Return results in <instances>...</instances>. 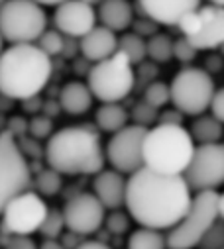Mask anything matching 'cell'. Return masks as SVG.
I'll return each mask as SVG.
<instances>
[{"instance_id": "83f0119b", "label": "cell", "mask_w": 224, "mask_h": 249, "mask_svg": "<svg viewBox=\"0 0 224 249\" xmlns=\"http://www.w3.org/2000/svg\"><path fill=\"white\" fill-rule=\"evenodd\" d=\"M36 45H37L43 53H47L49 57L61 55V53H63V47H65V36H63L59 30H45V32L37 37Z\"/></svg>"}, {"instance_id": "9a60e30c", "label": "cell", "mask_w": 224, "mask_h": 249, "mask_svg": "<svg viewBox=\"0 0 224 249\" xmlns=\"http://www.w3.org/2000/svg\"><path fill=\"white\" fill-rule=\"evenodd\" d=\"M96 10L85 0H65L55 6L53 24L67 37H83L96 26Z\"/></svg>"}, {"instance_id": "2e32d148", "label": "cell", "mask_w": 224, "mask_h": 249, "mask_svg": "<svg viewBox=\"0 0 224 249\" xmlns=\"http://www.w3.org/2000/svg\"><path fill=\"white\" fill-rule=\"evenodd\" d=\"M144 16L159 26H179L181 20L201 6V0H138Z\"/></svg>"}, {"instance_id": "d6a6232c", "label": "cell", "mask_w": 224, "mask_h": 249, "mask_svg": "<svg viewBox=\"0 0 224 249\" xmlns=\"http://www.w3.org/2000/svg\"><path fill=\"white\" fill-rule=\"evenodd\" d=\"M197 53H199V49L185 36L173 39V57L177 61H181V63H191V61L197 57Z\"/></svg>"}, {"instance_id": "ffe728a7", "label": "cell", "mask_w": 224, "mask_h": 249, "mask_svg": "<svg viewBox=\"0 0 224 249\" xmlns=\"http://www.w3.org/2000/svg\"><path fill=\"white\" fill-rule=\"evenodd\" d=\"M93 100H94V96H93V92H91L87 83L71 81L61 89L57 102H59L63 112H67L71 116H81V114L91 110Z\"/></svg>"}, {"instance_id": "d590c367", "label": "cell", "mask_w": 224, "mask_h": 249, "mask_svg": "<svg viewBox=\"0 0 224 249\" xmlns=\"http://www.w3.org/2000/svg\"><path fill=\"white\" fill-rule=\"evenodd\" d=\"M6 249H39L36 241L28 235H8L6 239Z\"/></svg>"}, {"instance_id": "7c38bea8", "label": "cell", "mask_w": 224, "mask_h": 249, "mask_svg": "<svg viewBox=\"0 0 224 249\" xmlns=\"http://www.w3.org/2000/svg\"><path fill=\"white\" fill-rule=\"evenodd\" d=\"M47 210L49 208L41 195L34 191H24L16 198H12L4 208L2 230L6 235H32L34 231H39Z\"/></svg>"}, {"instance_id": "60d3db41", "label": "cell", "mask_w": 224, "mask_h": 249, "mask_svg": "<svg viewBox=\"0 0 224 249\" xmlns=\"http://www.w3.org/2000/svg\"><path fill=\"white\" fill-rule=\"evenodd\" d=\"M77 237H79V233H75V231H69L67 235H63V241H61V243L65 245V249H75V247L81 243Z\"/></svg>"}, {"instance_id": "f6af8a7d", "label": "cell", "mask_w": 224, "mask_h": 249, "mask_svg": "<svg viewBox=\"0 0 224 249\" xmlns=\"http://www.w3.org/2000/svg\"><path fill=\"white\" fill-rule=\"evenodd\" d=\"M36 2L41 4V6H57V4L65 2V0H36Z\"/></svg>"}, {"instance_id": "5b68a950", "label": "cell", "mask_w": 224, "mask_h": 249, "mask_svg": "<svg viewBox=\"0 0 224 249\" xmlns=\"http://www.w3.org/2000/svg\"><path fill=\"white\" fill-rule=\"evenodd\" d=\"M87 85L96 100L120 102L136 87L134 63L122 51H116L114 55L91 65V71L87 75Z\"/></svg>"}, {"instance_id": "5bb4252c", "label": "cell", "mask_w": 224, "mask_h": 249, "mask_svg": "<svg viewBox=\"0 0 224 249\" xmlns=\"http://www.w3.org/2000/svg\"><path fill=\"white\" fill-rule=\"evenodd\" d=\"M104 206L93 193H77L63 206L65 228L79 235H91L104 224Z\"/></svg>"}, {"instance_id": "603a6c76", "label": "cell", "mask_w": 224, "mask_h": 249, "mask_svg": "<svg viewBox=\"0 0 224 249\" xmlns=\"http://www.w3.org/2000/svg\"><path fill=\"white\" fill-rule=\"evenodd\" d=\"M128 249H167V239L161 235V230L142 226L128 237Z\"/></svg>"}, {"instance_id": "d4e9b609", "label": "cell", "mask_w": 224, "mask_h": 249, "mask_svg": "<svg viewBox=\"0 0 224 249\" xmlns=\"http://www.w3.org/2000/svg\"><path fill=\"white\" fill-rule=\"evenodd\" d=\"M118 51H122L134 65H140L142 61L148 57L146 39L142 36H138L136 32H128L122 37H118Z\"/></svg>"}, {"instance_id": "484cf974", "label": "cell", "mask_w": 224, "mask_h": 249, "mask_svg": "<svg viewBox=\"0 0 224 249\" xmlns=\"http://www.w3.org/2000/svg\"><path fill=\"white\" fill-rule=\"evenodd\" d=\"M34 186H36L37 195H41V196H55V195L61 191V186H63L61 173L51 169V167L49 169H43V171H39L36 175Z\"/></svg>"}, {"instance_id": "f35d334b", "label": "cell", "mask_w": 224, "mask_h": 249, "mask_svg": "<svg viewBox=\"0 0 224 249\" xmlns=\"http://www.w3.org/2000/svg\"><path fill=\"white\" fill-rule=\"evenodd\" d=\"M142 67H140V79H144V83H146V87L151 83V81H155V75H157V69H155V65L153 63H140Z\"/></svg>"}, {"instance_id": "7a4b0ae2", "label": "cell", "mask_w": 224, "mask_h": 249, "mask_svg": "<svg viewBox=\"0 0 224 249\" xmlns=\"http://www.w3.org/2000/svg\"><path fill=\"white\" fill-rule=\"evenodd\" d=\"M53 61L36 43H12L0 53V94L10 100L37 96L49 83Z\"/></svg>"}, {"instance_id": "4dcf8cb0", "label": "cell", "mask_w": 224, "mask_h": 249, "mask_svg": "<svg viewBox=\"0 0 224 249\" xmlns=\"http://www.w3.org/2000/svg\"><path fill=\"white\" fill-rule=\"evenodd\" d=\"M130 116H132L134 124H138V126H144V128H149L151 124L157 122L159 112H157V108H153L151 104H148L146 100H142V102H138L134 106V110H132Z\"/></svg>"}, {"instance_id": "681fc988", "label": "cell", "mask_w": 224, "mask_h": 249, "mask_svg": "<svg viewBox=\"0 0 224 249\" xmlns=\"http://www.w3.org/2000/svg\"><path fill=\"white\" fill-rule=\"evenodd\" d=\"M220 53H222V55H224V43H222V45H220Z\"/></svg>"}, {"instance_id": "836d02e7", "label": "cell", "mask_w": 224, "mask_h": 249, "mask_svg": "<svg viewBox=\"0 0 224 249\" xmlns=\"http://www.w3.org/2000/svg\"><path fill=\"white\" fill-rule=\"evenodd\" d=\"M104 226L110 233H116V235H122L128 231L130 228V218L128 214L120 212V210H112V214L108 218H104Z\"/></svg>"}, {"instance_id": "7bdbcfd3", "label": "cell", "mask_w": 224, "mask_h": 249, "mask_svg": "<svg viewBox=\"0 0 224 249\" xmlns=\"http://www.w3.org/2000/svg\"><path fill=\"white\" fill-rule=\"evenodd\" d=\"M39 249H65V245L61 241H57V239H45Z\"/></svg>"}, {"instance_id": "8fae6325", "label": "cell", "mask_w": 224, "mask_h": 249, "mask_svg": "<svg viewBox=\"0 0 224 249\" xmlns=\"http://www.w3.org/2000/svg\"><path fill=\"white\" fill-rule=\"evenodd\" d=\"M191 191H216L224 184V143L195 145L191 163L183 173Z\"/></svg>"}, {"instance_id": "277c9868", "label": "cell", "mask_w": 224, "mask_h": 249, "mask_svg": "<svg viewBox=\"0 0 224 249\" xmlns=\"http://www.w3.org/2000/svg\"><path fill=\"white\" fill-rule=\"evenodd\" d=\"M195 140L183 124H157L144 138V165L163 175H183L191 163Z\"/></svg>"}, {"instance_id": "1f68e13d", "label": "cell", "mask_w": 224, "mask_h": 249, "mask_svg": "<svg viewBox=\"0 0 224 249\" xmlns=\"http://www.w3.org/2000/svg\"><path fill=\"white\" fill-rule=\"evenodd\" d=\"M28 134L36 140H45L53 134V122L47 116H34L28 122Z\"/></svg>"}, {"instance_id": "f546056e", "label": "cell", "mask_w": 224, "mask_h": 249, "mask_svg": "<svg viewBox=\"0 0 224 249\" xmlns=\"http://www.w3.org/2000/svg\"><path fill=\"white\" fill-rule=\"evenodd\" d=\"M199 249H224V220L218 218L203 235L197 245Z\"/></svg>"}, {"instance_id": "f1b7e54d", "label": "cell", "mask_w": 224, "mask_h": 249, "mask_svg": "<svg viewBox=\"0 0 224 249\" xmlns=\"http://www.w3.org/2000/svg\"><path fill=\"white\" fill-rule=\"evenodd\" d=\"M65 230V218L63 210H47V216L39 228V233L45 239H57Z\"/></svg>"}, {"instance_id": "8d00e7d4", "label": "cell", "mask_w": 224, "mask_h": 249, "mask_svg": "<svg viewBox=\"0 0 224 249\" xmlns=\"http://www.w3.org/2000/svg\"><path fill=\"white\" fill-rule=\"evenodd\" d=\"M210 114L216 118V120H220L222 124H224V89H218V90H214V96H212V100H210Z\"/></svg>"}, {"instance_id": "3957f363", "label": "cell", "mask_w": 224, "mask_h": 249, "mask_svg": "<svg viewBox=\"0 0 224 249\" xmlns=\"http://www.w3.org/2000/svg\"><path fill=\"white\" fill-rule=\"evenodd\" d=\"M43 157L61 175H96L106 161L98 134L87 126H69L53 132L43 147Z\"/></svg>"}, {"instance_id": "44dd1931", "label": "cell", "mask_w": 224, "mask_h": 249, "mask_svg": "<svg viewBox=\"0 0 224 249\" xmlns=\"http://www.w3.org/2000/svg\"><path fill=\"white\" fill-rule=\"evenodd\" d=\"M128 118L130 114L120 102H102V106L96 110L94 122L102 132L114 134L124 126H128Z\"/></svg>"}, {"instance_id": "74e56055", "label": "cell", "mask_w": 224, "mask_h": 249, "mask_svg": "<svg viewBox=\"0 0 224 249\" xmlns=\"http://www.w3.org/2000/svg\"><path fill=\"white\" fill-rule=\"evenodd\" d=\"M157 120H159V124H183V112H179L177 108L165 110Z\"/></svg>"}, {"instance_id": "ee69618b", "label": "cell", "mask_w": 224, "mask_h": 249, "mask_svg": "<svg viewBox=\"0 0 224 249\" xmlns=\"http://www.w3.org/2000/svg\"><path fill=\"white\" fill-rule=\"evenodd\" d=\"M218 218L224 220V191L218 193Z\"/></svg>"}, {"instance_id": "e0dca14e", "label": "cell", "mask_w": 224, "mask_h": 249, "mask_svg": "<svg viewBox=\"0 0 224 249\" xmlns=\"http://www.w3.org/2000/svg\"><path fill=\"white\" fill-rule=\"evenodd\" d=\"M126 184L128 178H124V173L116 169L98 171L93 180V195L102 202L104 208L118 210L126 202Z\"/></svg>"}, {"instance_id": "8992f818", "label": "cell", "mask_w": 224, "mask_h": 249, "mask_svg": "<svg viewBox=\"0 0 224 249\" xmlns=\"http://www.w3.org/2000/svg\"><path fill=\"white\" fill-rule=\"evenodd\" d=\"M218 220V193L201 191L193 196V202L185 216L169 230L167 249H193L199 245L206 230Z\"/></svg>"}, {"instance_id": "ba28073f", "label": "cell", "mask_w": 224, "mask_h": 249, "mask_svg": "<svg viewBox=\"0 0 224 249\" xmlns=\"http://www.w3.org/2000/svg\"><path fill=\"white\" fill-rule=\"evenodd\" d=\"M32 184V171L16 136L8 130L0 132V216L12 198Z\"/></svg>"}, {"instance_id": "7dc6e473", "label": "cell", "mask_w": 224, "mask_h": 249, "mask_svg": "<svg viewBox=\"0 0 224 249\" xmlns=\"http://www.w3.org/2000/svg\"><path fill=\"white\" fill-rule=\"evenodd\" d=\"M4 51V37H2V34H0V53Z\"/></svg>"}, {"instance_id": "b9f144b4", "label": "cell", "mask_w": 224, "mask_h": 249, "mask_svg": "<svg viewBox=\"0 0 224 249\" xmlns=\"http://www.w3.org/2000/svg\"><path fill=\"white\" fill-rule=\"evenodd\" d=\"M75 249H112L104 241H81Z\"/></svg>"}, {"instance_id": "c3c4849f", "label": "cell", "mask_w": 224, "mask_h": 249, "mask_svg": "<svg viewBox=\"0 0 224 249\" xmlns=\"http://www.w3.org/2000/svg\"><path fill=\"white\" fill-rule=\"evenodd\" d=\"M85 2H89V4H96V2H100V0H85Z\"/></svg>"}, {"instance_id": "6da1fadb", "label": "cell", "mask_w": 224, "mask_h": 249, "mask_svg": "<svg viewBox=\"0 0 224 249\" xmlns=\"http://www.w3.org/2000/svg\"><path fill=\"white\" fill-rule=\"evenodd\" d=\"M193 202L191 186L183 175H163L142 167L130 175L126 184L128 214L144 228L171 230Z\"/></svg>"}, {"instance_id": "cb8c5ba5", "label": "cell", "mask_w": 224, "mask_h": 249, "mask_svg": "<svg viewBox=\"0 0 224 249\" xmlns=\"http://www.w3.org/2000/svg\"><path fill=\"white\" fill-rule=\"evenodd\" d=\"M148 47V57L153 63H167L173 59V39L167 34H153L151 37L146 39Z\"/></svg>"}, {"instance_id": "ab89813d", "label": "cell", "mask_w": 224, "mask_h": 249, "mask_svg": "<svg viewBox=\"0 0 224 249\" xmlns=\"http://www.w3.org/2000/svg\"><path fill=\"white\" fill-rule=\"evenodd\" d=\"M8 132L12 136H24L28 132V122H24L22 118H12L8 124Z\"/></svg>"}, {"instance_id": "f907efd6", "label": "cell", "mask_w": 224, "mask_h": 249, "mask_svg": "<svg viewBox=\"0 0 224 249\" xmlns=\"http://www.w3.org/2000/svg\"><path fill=\"white\" fill-rule=\"evenodd\" d=\"M4 2H6V0H0V6H2V4H4Z\"/></svg>"}, {"instance_id": "52a82bcc", "label": "cell", "mask_w": 224, "mask_h": 249, "mask_svg": "<svg viewBox=\"0 0 224 249\" xmlns=\"http://www.w3.org/2000/svg\"><path fill=\"white\" fill-rule=\"evenodd\" d=\"M47 30V14L36 0H6L0 6V34L4 41L36 43Z\"/></svg>"}, {"instance_id": "ac0fdd59", "label": "cell", "mask_w": 224, "mask_h": 249, "mask_svg": "<svg viewBox=\"0 0 224 249\" xmlns=\"http://www.w3.org/2000/svg\"><path fill=\"white\" fill-rule=\"evenodd\" d=\"M79 51L91 63L102 61L118 51V37L116 32L108 30L106 26H94L83 37H79Z\"/></svg>"}, {"instance_id": "4fadbf2b", "label": "cell", "mask_w": 224, "mask_h": 249, "mask_svg": "<svg viewBox=\"0 0 224 249\" xmlns=\"http://www.w3.org/2000/svg\"><path fill=\"white\" fill-rule=\"evenodd\" d=\"M148 128L138 124H128L122 130L114 132L106 143V161L124 175H132L144 167V138Z\"/></svg>"}, {"instance_id": "e575fe53", "label": "cell", "mask_w": 224, "mask_h": 249, "mask_svg": "<svg viewBox=\"0 0 224 249\" xmlns=\"http://www.w3.org/2000/svg\"><path fill=\"white\" fill-rule=\"evenodd\" d=\"M132 26H134V32H136L138 36H142V37H151L153 34L159 32V24L153 22L151 18H148V16H146V20H136V22H132Z\"/></svg>"}, {"instance_id": "9c48e42d", "label": "cell", "mask_w": 224, "mask_h": 249, "mask_svg": "<svg viewBox=\"0 0 224 249\" xmlns=\"http://www.w3.org/2000/svg\"><path fill=\"white\" fill-rule=\"evenodd\" d=\"M171 102L175 108L187 116L205 114L210 108V100L214 96V81L206 69L185 67L181 69L171 85Z\"/></svg>"}, {"instance_id": "d6986e66", "label": "cell", "mask_w": 224, "mask_h": 249, "mask_svg": "<svg viewBox=\"0 0 224 249\" xmlns=\"http://www.w3.org/2000/svg\"><path fill=\"white\" fill-rule=\"evenodd\" d=\"M96 18L100 26L112 32H124L134 22V8L130 0H100Z\"/></svg>"}, {"instance_id": "30bf717a", "label": "cell", "mask_w": 224, "mask_h": 249, "mask_svg": "<svg viewBox=\"0 0 224 249\" xmlns=\"http://www.w3.org/2000/svg\"><path fill=\"white\" fill-rule=\"evenodd\" d=\"M177 28L199 51L220 49L224 43V6L210 2L206 6L201 4L187 14Z\"/></svg>"}, {"instance_id": "7402d4cb", "label": "cell", "mask_w": 224, "mask_h": 249, "mask_svg": "<svg viewBox=\"0 0 224 249\" xmlns=\"http://www.w3.org/2000/svg\"><path fill=\"white\" fill-rule=\"evenodd\" d=\"M224 124L220 120H216L212 114H199L195 116V122L191 124V138L195 140V143H218L224 136Z\"/></svg>"}, {"instance_id": "bcb514c9", "label": "cell", "mask_w": 224, "mask_h": 249, "mask_svg": "<svg viewBox=\"0 0 224 249\" xmlns=\"http://www.w3.org/2000/svg\"><path fill=\"white\" fill-rule=\"evenodd\" d=\"M210 4H216V6H224V0H208Z\"/></svg>"}, {"instance_id": "4316f807", "label": "cell", "mask_w": 224, "mask_h": 249, "mask_svg": "<svg viewBox=\"0 0 224 249\" xmlns=\"http://www.w3.org/2000/svg\"><path fill=\"white\" fill-rule=\"evenodd\" d=\"M144 100L153 108H163L167 102H171V89L163 81H151L144 90Z\"/></svg>"}]
</instances>
